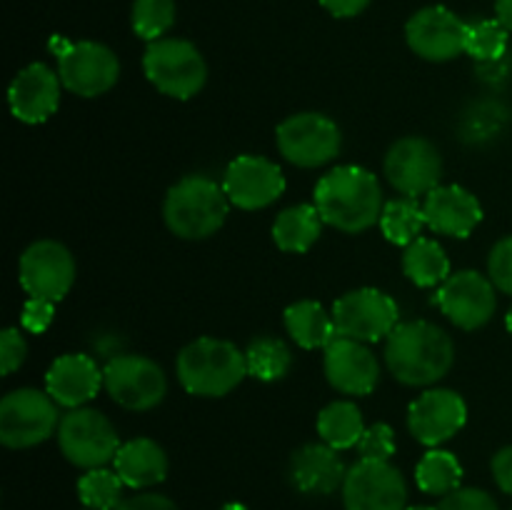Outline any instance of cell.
Here are the masks:
<instances>
[{"instance_id": "1", "label": "cell", "mask_w": 512, "mask_h": 510, "mask_svg": "<svg viewBox=\"0 0 512 510\" xmlns=\"http://www.w3.org/2000/svg\"><path fill=\"white\" fill-rule=\"evenodd\" d=\"M313 205L323 215L325 225L355 235L380 223L385 200L373 170L360 165H340L325 173L315 185Z\"/></svg>"}, {"instance_id": "2", "label": "cell", "mask_w": 512, "mask_h": 510, "mask_svg": "<svg viewBox=\"0 0 512 510\" xmlns=\"http://www.w3.org/2000/svg\"><path fill=\"white\" fill-rule=\"evenodd\" d=\"M453 360V338L428 320L400 323L385 338V365L395 380L410 388H425L443 380L453 368Z\"/></svg>"}, {"instance_id": "3", "label": "cell", "mask_w": 512, "mask_h": 510, "mask_svg": "<svg viewBox=\"0 0 512 510\" xmlns=\"http://www.w3.org/2000/svg\"><path fill=\"white\" fill-rule=\"evenodd\" d=\"M178 380L190 395L223 398L233 393L248 375L245 350L220 338H198L178 355Z\"/></svg>"}, {"instance_id": "4", "label": "cell", "mask_w": 512, "mask_h": 510, "mask_svg": "<svg viewBox=\"0 0 512 510\" xmlns=\"http://www.w3.org/2000/svg\"><path fill=\"white\" fill-rule=\"evenodd\" d=\"M230 200L223 185L208 175H185L168 190L163 203L165 225L183 240H205L223 228Z\"/></svg>"}, {"instance_id": "5", "label": "cell", "mask_w": 512, "mask_h": 510, "mask_svg": "<svg viewBox=\"0 0 512 510\" xmlns=\"http://www.w3.org/2000/svg\"><path fill=\"white\" fill-rule=\"evenodd\" d=\"M143 70L160 93L175 100H190L208 80V63L200 50L183 38H160L148 43Z\"/></svg>"}, {"instance_id": "6", "label": "cell", "mask_w": 512, "mask_h": 510, "mask_svg": "<svg viewBox=\"0 0 512 510\" xmlns=\"http://www.w3.org/2000/svg\"><path fill=\"white\" fill-rule=\"evenodd\" d=\"M60 453L75 468L93 470L113 463L120 450L115 425L95 408H73L60 418L58 425Z\"/></svg>"}, {"instance_id": "7", "label": "cell", "mask_w": 512, "mask_h": 510, "mask_svg": "<svg viewBox=\"0 0 512 510\" xmlns=\"http://www.w3.org/2000/svg\"><path fill=\"white\" fill-rule=\"evenodd\" d=\"M58 403L48 390L18 388L0 400V443L5 448L23 450L45 443L58 433Z\"/></svg>"}, {"instance_id": "8", "label": "cell", "mask_w": 512, "mask_h": 510, "mask_svg": "<svg viewBox=\"0 0 512 510\" xmlns=\"http://www.w3.org/2000/svg\"><path fill=\"white\" fill-rule=\"evenodd\" d=\"M55 53H58V75L63 88L73 95L98 98L118 83L120 60L108 45L95 40H78V43L60 40Z\"/></svg>"}, {"instance_id": "9", "label": "cell", "mask_w": 512, "mask_h": 510, "mask_svg": "<svg viewBox=\"0 0 512 510\" xmlns=\"http://www.w3.org/2000/svg\"><path fill=\"white\" fill-rule=\"evenodd\" d=\"M103 388L125 410L143 413L163 403L168 380L163 368L145 355H115L103 368Z\"/></svg>"}, {"instance_id": "10", "label": "cell", "mask_w": 512, "mask_h": 510, "mask_svg": "<svg viewBox=\"0 0 512 510\" xmlns=\"http://www.w3.org/2000/svg\"><path fill=\"white\" fill-rule=\"evenodd\" d=\"M280 155L298 168H320L338 158L343 135L335 120L320 113H298L275 130Z\"/></svg>"}, {"instance_id": "11", "label": "cell", "mask_w": 512, "mask_h": 510, "mask_svg": "<svg viewBox=\"0 0 512 510\" xmlns=\"http://www.w3.org/2000/svg\"><path fill=\"white\" fill-rule=\"evenodd\" d=\"M333 320L340 338L378 343L400 325V308L383 290L358 288L335 300Z\"/></svg>"}, {"instance_id": "12", "label": "cell", "mask_w": 512, "mask_h": 510, "mask_svg": "<svg viewBox=\"0 0 512 510\" xmlns=\"http://www.w3.org/2000/svg\"><path fill=\"white\" fill-rule=\"evenodd\" d=\"M385 178L405 198H420L440 185L443 158L440 150L420 135H408L390 145L385 153Z\"/></svg>"}, {"instance_id": "13", "label": "cell", "mask_w": 512, "mask_h": 510, "mask_svg": "<svg viewBox=\"0 0 512 510\" xmlns=\"http://www.w3.org/2000/svg\"><path fill=\"white\" fill-rule=\"evenodd\" d=\"M345 510H405L408 485L390 460H358L343 483Z\"/></svg>"}, {"instance_id": "14", "label": "cell", "mask_w": 512, "mask_h": 510, "mask_svg": "<svg viewBox=\"0 0 512 510\" xmlns=\"http://www.w3.org/2000/svg\"><path fill=\"white\" fill-rule=\"evenodd\" d=\"M18 273L28 298L60 303L75 283V260L58 240H35L20 255Z\"/></svg>"}, {"instance_id": "15", "label": "cell", "mask_w": 512, "mask_h": 510, "mask_svg": "<svg viewBox=\"0 0 512 510\" xmlns=\"http://www.w3.org/2000/svg\"><path fill=\"white\" fill-rule=\"evenodd\" d=\"M435 305L460 330H478L495 315V285L478 270L453 273L435 293Z\"/></svg>"}, {"instance_id": "16", "label": "cell", "mask_w": 512, "mask_h": 510, "mask_svg": "<svg viewBox=\"0 0 512 510\" xmlns=\"http://www.w3.org/2000/svg\"><path fill=\"white\" fill-rule=\"evenodd\" d=\"M465 28L468 23H463L445 5H428L408 20L405 40H408L410 50L423 60L448 63L465 53Z\"/></svg>"}, {"instance_id": "17", "label": "cell", "mask_w": 512, "mask_h": 510, "mask_svg": "<svg viewBox=\"0 0 512 510\" xmlns=\"http://www.w3.org/2000/svg\"><path fill=\"white\" fill-rule=\"evenodd\" d=\"M223 188L235 208L260 210L273 205L285 193V175L273 160L260 155H240L225 170Z\"/></svg>"}, {"instance_id": "18", "label": "cell", "mask_w": 512, "mask_h": 510, "mask_svg": "<svg viewBox=\"0 0 512 510\" xmlns=\"http://www.w3.org/2000/svg\"><path fill=\"white\" fill-rule=\"evenodd\" d=\"M468 420L463 395L450 388H430L415 398L408 408V428L418 443L438 448L460 433Z\"/></svg>"}, {"instance_id": "19", "label": "cell", "mask_w": 512, "mask_h": 510, "mask_svg": "<svg viewBox=\"0 0 512 510\" xmlns=\"http://www.w3.org/2000/svg\"><path fill=\"white\" fill-rule=\"evenodd\" d=\"M323 353L325 378L338 393L370 395L378 388L380 363L368 343L338 335Z\"/></svg>"}, {"instance_id": "20", "label": "cell", "mask_w": 512, "mask_h": 510, "mask_svg": "<svg viewBox=\"0 0 512 510\" xmlns=\"http://www.w3.org/2000/svg\"><path fill=\"white\" fill-rule=\"evenodd\" d=\"M63 80L45 63H30L20 70L8 88L10 113L28 125H40L55 115L60 105Z\"/></svg>"}, {"instance_id": "21", "label": "cell", "mask_w": 512, "mask_h": 510, "mask_svg": "<svg viewBox=\"0 0 512 510\" xmlns=\"http://www.w3.org/2000/svg\"><path fill=\"white\" fill-rule=\"evenodd\" d=\"M345 463L340 460L338 450L328 443H308L298 448L290 458L288 480L298 493L310 498H325L345 483Z\"/></svg>"}, {"instance_id": "22", "label": "cell", "mask_w": 512, "mask_h": 510, "mask_svg": "<svg viewBox=\"0 0 512 510\" xmlns=\"http://www.w3.org/2000/svg\"><path fill=\"white\" fill-rule=\"evenodd\" d=\"M103 388V370L90 355L68 353L53 360L45 373V390L63 408H83Z\"/></svg>"}, {"instance_id": "23", "label": "cell", "mask_w": 512, "mask_h": 510, "mask_svg": "<svg viewBox=\"0 0 512 510\" xmlns=\"http://www.w3.org/2000/svg\"><path fill=\"white\" fill-rule=\"evenodd\" d=\"M423 213L428 228L450 238H468L483 220V205L468 188L460 185H438L423 200Z\"/></svg>"}, {"instance_id": "24", "label": "cell", "mask_w": 512, "mask_h": 510, "mask_svg": "<svg viewBox=\"0 0 512 510\" xmlns=\"http://www.w3.org/2000/svg\"><path fill=\"white\" fill-rule=\"evenodd\" d=\"M113 470L125 488L145 490L168 478V455L153 438H133L120 445Z\"/></svg>"}, {"instance_id": "25", "label": "cell", "mask_w": 512, "mask_h": 510, "mask_svg": "<svg viewBox=\"0 0 512 510\" xmlns=\"http://www.w3.org/2000/svg\"><path fill=\"white\" fill-rule=\"evenodd\" d=\"M285 328H288L290 338L305 350H325L338 338L333 313H328L318 300H298V303L288 305Z\"/></svg>"}, {"instance_id": "26", "label": "cell", "mask_w": 512, "mask_h": 510, "mask_svg": "<svg viewBox=\"0 0 512 510\" xmlns=\"http://www.w3.org/2000/svg\"><path fill=\"white\" fill-rule=\"evenodd\" d=\"M323 215L315 205L285 208L273 223V240L285 253H308L323 235Z\"/></svg>"}, {"instance_id": "27", "label": "cell", "mask_w": 512, "mask_h": 510, "mask_svg": "<svg viewBox=\"0 0 512 510\" xmlns=\"http://www.w3.org/2000/svg\"><path fill=\"white\" fill-rule=\"evenodd\" d=\"M403 273L418 288H435V285H443L453 275L443 245L430 238H418L405 245Z\"/></svg>"}, {"instance_id": "28", "label": "cell", "mask_w": 512, "mask_h": 510, "mask_svg": "<svg viewBox=\"0 0 512 510\" xmlns=\"http://www.w3.org/2000/svg\"><path fill=\"white\" fill-rule=\"evenodd\" d=\"M318 433L323 443H328L335 450L358 448L360 438L365 433L363 413L350 400H335L325 405L318 415Z\"/></svg>"}, {"instance_id": "29", "label": "cell", "mask_w": 512, "mask_h": 510, "mask_svg": "<svg viewBox=\"0 0 512 510\" xmlns=\"http://www.w3.org/2000/svg\"><path fill=\"white\" fill-rule=\"evenodd\" d=\"M415 483L428 495H450L463 483V465L450 450L433 448L420 458L415 468Z\"/></svg>"}, {"instance_id": "30", "label": "cell", "mask_w": 512, "mask_h": 510, "mask_svg": "<svg viewBox=\"0 0 512 510\" xmlns=\"http://www.w3.org/2000/svg\"><path fill=\"white\" fill-rule=\"evenodd\" d=\"M245 363H248V375L263 380V383H273V380H283L290 373L293 353L280 338L263 335L245 348Z\"/></svg>"}, {"instance_id": "31", "label": "cell", "mask_w": 512, "mask_h": 510, "mask_svg": "<svg viewBox=\"0 0 512 510\" xmlns=\"http://www.w3.org/2000/svg\"><path fill=\"white\" fill-rule=\"evenodd\" d=\"M425 213L423 205L415 203V198H395L388 200L380 215V230L385 238L395 245H410L413 240L423 238L425 228Z\"/></svg>"}, {"instance_id": "32", "label": "cell", "mask_w": 512, "mask_h": 510, "mask_svg": "<svg viewBox=\"0 0 512 510\" xmlns=\"http://www.w3.org/2000/svg\"><path fill=\"white\" fill-rule=\"evenodd\" d=\"M123 488L125 483L115 470L93 468L78 480V498L85 510H115L123 503Z\"/></svg>"}, {"instance_id": "33", "label": "cell", "mask_w": 512, "mask_h": 510, "mask_svg": "<svg viewBox=\"0 0 512 510\" xmlns=\"http://www.w3.org/2000/svg\"><path fill=\"white\" fill-rule=\"evenodd\" d=\"M510 30L495 20H478V23H468L465 28V53L480 63H495L508 50Z\"/></svg>"}, {"instance_id": "34", "label": "cell", "mask_w": 512, "mask_h": 510, "mask_svg": "<svg viewBox=\"0 0 512 510\" xmlns=\"http://www.w3.org/2000/svg\"><path fill=\"white\" fill-rule=\"evenodd\" d=\"M130 23L135 35L148 43L165 38L175 23V0H135Z\"/></svg>"}, {"instance_id": "35", "label": "cell", "mask_w": 512, "mask_h": 510, "mask_svg": "<svg viewBox=\"0 0 512 510\" xmlns=\"http://www.w3.org/2000/svg\"><path fill=\"white\" fill-rule=\"evenodd\" d=\"M358 453L360 460H390L395 455V430L388 423H375L365 428Z\"/></svg>"}, {"instance_id": "36", "label": "cell", "mask_w": 512, "mask_h": 510, "mask_svg": "<svg viewBox=\"0 0 512 510\" xmlns=\"http://www.w3.org/2000/svg\"><path fill=\"white\" fill-rule=\"evenodd\" d=\"M488 273L495 288L512 295V235L493 245L488 258Z\"/></svg>"}, {"instance_id": "37", "label": "cell", "mask_w": 512, "mask_h": 510, "mask_svg": "<svg viewBox=\"0 0 512 510\" xmlns=\"http://www.w3.org/2000/svg\"><path fill=\"white\" fill-rule=\"evenodd\" d=\"M440 510H500L493 495L480 488H458L445 495Z\"/></svg>"}, {"instance_id": "38", "label": "cell", "mask_w": 512, "mask_h": 510, "mask_svg": "<svg viewBox=\"0 0 512 510\" xmlns=\"http://www.w3.org/2000/svg\"><path fill=\"white\" fill-rule=\"evenodd\" d=\"M25 355H28V343L20 335V330L5 328L0 333V368H3V375H13L25 363Z\"/></svg>"}, {"instance_id": "39", "label": "cell", "mask_w": 512, "mask_h": 510, "mask_svg": "<svg viewBox=\"0 0 512 510\" xmlns=\"http://www.w3.org/2000/svg\"><path fill=\"white\" fill-rule=\"evenodd\" d=\"M55 318V303L45 298H28L23 305V313H20V323L28 333H45L50 328Z\"/></svg>"}, {"instance_id": "40", "label": "cell", "mask_w": 512, "mask_h": 510, "mask_svg": "<svg viewBox=\"0 0 512 510\" xmlns=\"http://www.w3.org/2000/svg\"><path fill=\"white\" fill-rule=\"evenodd\" d=\"M115 510H180L170 498L160 493H138L123 498V503Z\"/></svg>"}, {"instance_id": "41", "label": "cell", "mask_w": 512, "mask_h": 510, "mask_svg": "<svg viewBox=\"0 0 512 510\" xmlns=\"http://www.w3.org/2000/svg\"><path fill=\"white\" fill-rule=\"evenodd\" d=\"M490 468H493V478L495 483H498V488L503 490V493L512 495V445L495 453Z\"/></svg>"}, {"instance_id": "42", "label": "cell", "mask_w": 512, "mask_h": 510, "mask_svg": "<svg viewBox=\"0 0 512 510\" xmlns=\"http://www.w3.org/2000/svg\"><path fill=\"white\" fill-rule=\"evenodd\" d=\"M325 10L335 18H355L370 5V0H320Z\"/></svg>"}, {"instance_id": "43", "label": "cell", "mask_w": 512, "mask_h": 510, "mask_svg": "<svg viewBox=\"0 0 512 510\" xmlns=\"http://www.w3.org/2000/svg\"><path fill=\"white\" fill-rule=\"evenodd\" d=\"M495 15L512 33V0H495Z\"/></svg>"}, {"instance_id": "44", "label": "cell", "mask_w": 512, "mask_h": 510, "mask_svg": "<svg viewBox=\"0 0 512 510\" xmlns=\"http://www.w3.org/2000/svg\"><path fill=\"white\" fill-rule=\"evenodd\" d=\"M220 510H248V508H245L243 503H228V505H223Z\"/></svg>"}, {"instance_id": "45", "label": "cell", "mask_w": 512, "mask_h": 510, "mask_svg": "<svg viewBox=\"0 0 512 510\" xmlns=\"http://www.w3.org/2000/svg\"><path fill=\"white\" fill-rule=\"evenodd\" d=\"M405 510H440V508H430V505H413V508H405Z\"/></svg>"}, {"instance_id": "46", "label": "cell", "mask_w": 512, "mask_h": 510, "mask_svg": "<svg viewBox=\"0 0 512 510\" xmlns=\"http://www.w3.org/2000/svg\"><path fill=\"white\" fill-rule=\"evenodd\" d=\"M505 325H508V330H510V335H512V308L508 310V318H505Z\"/></svg>"}]
</instances>
